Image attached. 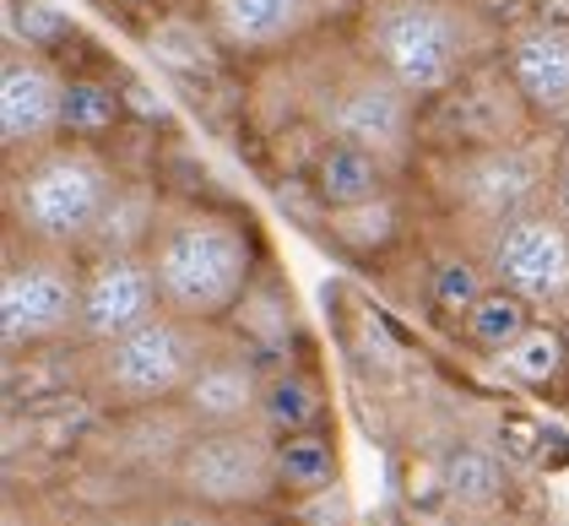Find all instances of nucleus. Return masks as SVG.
Masks as SVG:
<instances>
[{"label":"nucleus","instance_id":"nucleus-1","mask_svg":"<svg viewBox=\"0 0 569 526\" xmlns=\"http://www.w3.org/2000/svg\"><path fill=\"white\" fill-rule=\"evenodd\" d=\"M147 261L169 315L222 326L261 277V234L244 212L222 201L169 196L158 234L147 245Z\"/></svg>","mask_w":569,"mask_h":526},{"label":"nucleus","instance_id":"nucleus-2","mask_svg":"<svg viewBox=\"0 0 569 526\" xmlns=\"http://www.w3.org/2000/svg\"><path fill=\"white\" fill-rule=\"evenodd\" d=\"M293 103L299 120L315 126L326 141H352L375 158H386L396 175H407L418 163L423 147V103L386 77L363 49L342 39V44H305L293 49Z\"/></svg>","mask_w":569,"mask_h":526},{"label":"nucleus","instance_id":"nucleus-3","mask_svg":"<svg viewBox=\"0 0 569 526\" xmlns=\"http://www.w3.org/2000/svg\"><path fill=\"white\" fill-rule=\"evenodd\" d=\"M352 44L418 103H439L505 49L472 0H358Z\"/></svg>","mask_w":569,"mask_h":526},{"label":"nucleus","instance_id":"nucleus-4","mask_svg":"<svg viewBox=\"0 0 569 526\" xmlns=\"http://www.w3.org/2000/svg\"><path fill=\"white\" fill-rule=\"evenodd\" d=\"M120 185L126 169L109 147L60 136L54 147L6 163V234L82 256Z\"/></svg>","mask_w":569,"mask_h":526},{"label":"nucleus","instance_id":"nucleus-5","mask_svg":"<svg viewBox=\"0 0 569 526\" xmlns=\"http://www.w3.org/2000/svg\"><path fill=\"white\" fill-rule=\"evenodd\" d=\"M218 343L222 326H201V320L158 309L152 320H141L136 331L114 337V343L77 348V386L109 418L174 407Z\"/></svg>","mask_w":569,"mask_h":526},{"label":"nucleus","instance_id":"nucleus-6","mask_svg":"<svg viewBox=\"0 0 569 526\" xmlns=\"http://www.w3.org/2000/svg\"><path fill=\"white\" fill-rule=\"evenodd\" d=\"M565 163L559 136H521V141H493V147H450L429 158V190L450 212V222L467 234V245L521 218L531 207H548L553 175Z\"/></svg>","mask_w":569,"mask_h":526},{"label":"nucleus","instance_id":"nucleus-7","mask_svg":"<svg viewBox=\"0 0 569 526\" xmlns=\"http://www.w3.org/2000/svg\"><path fill=\"white\" fill-rule=\"evenodd\" d=\"M0 348L6 358L82 348V256L6 234L0 261Z\"/></svg>","mask_w":569,"mask_h":526},{"label":"nucleus","instance_id":"nucleus-8","mask_svg":"<svg viewBox=\"0 0 569 526\" xmlns=\"http://www.w3.org/2000/svg\"><path fill=\"white\" fill-rule=\"evenodd\" d=\"M169 494L212 505V510H277L282 488H277V435L261 424H239V429H196L174 456Z\"/></svg>","mask_w":569,"mask_h":526},{"label":"nucleus","instance_id":"nucleus-9","mask_svg":"<svg viewBox=\"0 0 569 526\" xmlns=\"http://www.w3.org/2000/svg\"><path fill=\"white\" fill-rule=\"evenodd\" d=\"M467 250H478L493 288L526 299L542 320L569 315V222L553 207H531L521 218L499 222Z\"/></svg>","mask_w":569,"mask_h":526},{"label":"nucleus","instance_id":"nucleus-10","mask_svg":"<svg viewBox=\"0 0 569 526\" xmlns=\"http://www.w3.org/2000/svg\"><path fill=\"white\" fill-rule=\"evenodd\" d=\"M348 0H196L228 60H282L320 39Z\"/></svg>","mask_w":569,"mask_h":526},{"label":"nucleus","instance_id":"nucleus-11","mask_svg":"<svg viewBox=\"0 0 569 526\" xmlns=\"http://www.w3.org/2000/svg\"><path fill=\"white\" fill-rule=\"evenodd\" d=\"M66 88L71 71L39 54V49H6L0 54V147L6 163L28 158L39 147H54L66 136Z\"/></svg>","mask_w":569,"mask_h":526},{"label":"nucleus","instance_id":"nucleus-12","mask_svg":"<svg viewBox=\"0 0 569 526\" xmlns=\"http://www.w3.org/2000/svg\"><path fill=\"white\" fill-rule=\"evenodd\" d=\"M261 391H266V358L250 353L239 337H228L207 353V364L196 369V380L184 386L174 407L184 413L190 429H239V424H261Z\"/></svg>","mask_w":569,"mask_h":526},{"label":"nucleus","instance_id":"nucleus-13","mask_svg":"<svg viewBox=\"0 0 569 526\" xmlns=\"http://www.w3.org/2000/svg\"><path fill=\"white\" fill-rule=\"evenodd\" d=\"M163 309L147 250L141 256H82V348L114 343Z\"/></svg>","mask_w":569,"mask_h":526},{"label":"nucleus","instance_id":"nucleus-14","mask_svg":"<svg viewBox=\"0 0 569 526\" xmlns=\"http://www.w3.org/2000/svg\"><path fill=\"white\" fill-rule=\"evenodd\" d=\"M499 66L510 71L516 92L542 126H565L569 120V22L559 17H531L521 28H510V39L499 49Z\"/></svg>","mask_w":569,"mask_h":526},{"label":"nucleus","instance_id":"nucleus-15","mask_svg":"<svg viewBox=\"0 0 569 526\" xmlns=\"http://www.w3.org/2000/svg\"><path fill=\"white\" fill-rule=\"evenodd\" d=\"M396 179L401 175L386 158H375L352 141H320L315 163H309V196L320 201V212H331V207H358V201L386 196Z\"/></svg>","mask_w":569,"mask_h":526},{"label":"nucleus","instance_id":"nucleus-16","mask_svg":"<svg viewBox=\"0 0 569 526\" xmlns=\"http://www.w3.org/2000/svg\"><path fill=\"white\" fill-rule=\"evenodd\" d=\"M163 185L152 175H126V185L114 190V201L103 207V218L92 228L88 250L82 256H141L158 234V218H163Z\"/></svg>","mask_w":569,"mask_h":526},{"label":"nucleus","instance_id":"nucleus-17","mask_svg":"<svg viewBox=\"0 0 569 526\" xmlns=\"http://www.w3.org/2000/svg\"><path fill=\"white\" fill-rule=\"evenodd\" d=\"M315 228H320L337 250H348V256H358V261H375V256H386V250H396V245L407 239V196L391 185V190L375 196V201L320 212Z\"/></svg>","mask_w":569,"mask_h":526},{"label":"nucleus","instance_id":"nucleus-18","mask_svg":"<svg viewBox=\"0 0 569 526\" xmlns=\"http://www.w3.org/2000/svg\"><path fill=\"white\" fill-rule=\"evenodd\" d=\"M326 413H331V401H326V386L309 364H293V358L266 364L261 429H271L277 439L305 435V429H326Z\"/></svg>","mask_w":569,"mask_h":526},{"label":"nucleus","instance_id":"nucleus-19","mask_svg":"<svg viewBox=\"0 0 569 526\" xmlns=\"http://www.w3.org/2000/svg\"><path fill=\"white\" fill-rule=\"evenodd\" d=\"M147 49H152V60H158L169 77H184V82L218 77L222 60H228V49L218 44V33L207 28L201 11H169V17H158V22L147 28Z\"/></svg>","mask_w":569,"mask_h":526},{"label":"nucleus","instance_id":"nucleus-20","mask_svg":"<svg viewBox=\"0 0 569 526\" xmlns=\"http://www.w3.org/2000/svg\"><path fill=\"white\" fill-rule=\"evenodd\" d=\"M331 483H342V456H337L331 429H305V435L277 439V488L288 505L331 488Z\"/></svg>","mask_w":569,"mask_h":526},{"label":"nucleus","instance_id":"nucleus-21","mask_svg":"<svg viewBox=\"0 0 569 526\" xmlns=\"http://www.w3.org/2000/svg\"><path fill=\"white\" fill-rule=\"evenodd\" d=\"M228 337H239L250 353H261L266 364H282L288 358V343H293V305H288V294H277L266 277H256V288L244 294V305L233 309L228 320Z\"/></svg>","mask_w":569,"mask_h":526},{"label":"nucleus","instance_id":"nucleus-22","mask_svg":"<svg viewBox=\"0 0 569 526\" xmlns=\"http://www.w3.org/2000/svg\"><path fill=\"white\" fill-rule=\"evenodd\" d=\"M531 320H542L537 309L516 299V294H505V288H488L478 305L467 309L456 326H461V337H467V348L488 353V358H499L505 348H516L526 331H531Z\"/></svg>","mask_w":569,"mask_h":526},{"label":"nucleus","instance_id":"nucleus-23","mask_svg":"<svg viewBox=\"0 0 569 526\" xmlns=\"http://www.w3.org/2000/svg\"><path fill=\"white\" fill-rule=\"evenodd\" d=\"M439 494L461 510H493L505 499V467L493 450L482 445H456L445 462H439Z\"/></svg>","mask_w":569,"mask_h":526},{"label":"nucleus","instance_id":"nucleus-24","mask_svg":"<svg viewBox=\"0 0 569 526\" xmlns=\"http://www.w3.org/2000/svg\"><path fill=\"white\" fill-rule=\"evenodd\" d=\"M516 386L526 391H548V386H559L569 369V343L565 331H559V320H531V331H526L516 348H505L493 358Z\"/></svg>","mask_w":569,"mask_h":526},{"label":"nucleus","instance_id":"nucleus-25","mask_svg":"<svg viewBox=\"0 0 569 526\" xmlns=\"http://www.w3.org/2000/svg\"><path fill=\"white\" fill-rule=\"evenodd\" d=\"M120 126H126V88H114L103 77H71V88H66V136L103 147Z\"/></svg>","mask_w":569,"mask_h":526},{"label":"nucleus","instance_id":"nucleus-26","mask_svg":"<svg viewBox=\"0 0 569 526\" xmlns=\"http://www.w3.org/2000/svg\"><path fill=\"white\" fill-rule=\"evenodd\" d=\"M488 288H493V282H488V266L478 261V250H450V256H439L435 271H429V299H435V309L450 315V320H461Z\"/></svg>","mask_w":569,"mask_h":526},{"label":"nucleus","instance_id":"nucleus-27","mask_svg":"<svg viewBox=\"0 0 569 526\" xmlns=\"http://www.w3.org/2000/svg\"><path fill=\"white\" fill-rule=\"evenodd\" d=\"M147 526H277L271 510H212L179 494H158L147 499Z\"/></svg>","mask_w":569,"mask_h":526},{"label":"nucleus","instance_id":"nucleus-28","mask_svg":"<svg viewBox=\"0 0 569 526\" xmlns=\"http://www.w3.org/2000/svg\"><path fill=\"white\" fill-rule=\"evenodd\" d=\"M66 17L49 11L44 0H6V49H39V54H54V44L66 39Z\"/></svg>","mask_w":569,"mask_h":526},{"label":"nucleus","instance_id":"nucleus-29","mask_svg":"<svg viewBox=\"0 0 569 526\" xmlns=\"http://www.w3.org/2000/svg\"><path fill=\"white\" fill-rule=\"evenodd\" d=\"M288 522L293 526H352L348 488L331 483V488H320V494H309V499H293V505H288Z\"/></svg>","mask_w":569,"mask_h":526},{"label":"nucleus","instance_id":"nucleus-30","mask_svg":"<svg viewBox=\"0 0 569 526\" xmlns=\"http://www.w3.org/2000/svg\"><path fill=\"white\" fill-rule=\"evenodd\" d=\"M60 526H147V505H131V510H82Z\"/></svg>","mask_w":569,"mask_h":526},{"label":"nucleus","instance_id":"nucleus-31","mask_svg":"<svg viewBox=\"0 0 569 526\" xmlns=\"http://www.w3.org/2000/svg\"><path fill=\"white\" fill-rule=\"evenodd\" d=\"M548 207L559 212V218L569 222V152H565V163H559V175H553V190H548Z\"/></svg>","mask_w":569,"mask_h":526},{"label":"nucleus","instance_id":"nucleus-32","mask_svg":"<svg viewBox=\"0 0 569 526\" xmlns=\"http://www.w3.org/2000/svg\"><path fill=\"white\" fill-rule=\"evenodd\" d=\"M114 6H126V11H141V6H152V0H114Z\"/></svg>","mask_w":569,"mask_h":526}]
</instances>
